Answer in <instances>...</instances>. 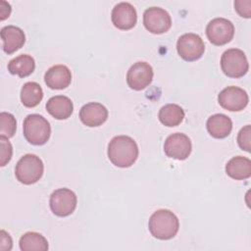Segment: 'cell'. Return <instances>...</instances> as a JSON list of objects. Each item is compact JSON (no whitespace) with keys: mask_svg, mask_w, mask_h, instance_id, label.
I'll return each instance as SVG.
<instances>
[{"mask_svg":"<svg viewBox=\"0 0 251 251\" xmlns=\"http://www.w3.org/2000/svg\"><path fill=\"white\" fill-rule=\"evenodd\" d=\"M138 146L133 138L127 135H118L108 144V158L119 168L132 166L138 157Z\"/></svg>","mask_w":251,"mask_h":251,"instance_id":"obj_1","label":"cell"},{"mask_svg":"<svg viewBox=\"0 0 251 251\" xmlns=\"http://www.w3.org/2000/svg\"><path fill=\"white\" fill-rule=\"evenodd\" d=\"M148 228L155 238L168 240L176 235L179 228V222L172 211L160 209L151 215L148 222Z\"/></svg>","mask_w":251,"mask_h":251,"instance_id":"obj_2","label":"cell"},{"mask_svg":"<svg viewBox=\"0 0 251 251\" xmlns=\"http://www.w3.org/2000/svg\"><path fill=\"white\" fill-rule=\"evenodd\" d=\"M23 128L25 138L32 145H43L50 138V124L41 115H28L24 121Z\"/></svg>","mask_w":251,"mask_h":251,"instance_id":"obj_3","label":"cell"},{"mask_svg":"<svg viewBox=\"0 0 251 251\" xmlns=\"http://www.w3.org/2000/svg\"><path fill=\"white\" fill-rule=\"evenodd\" d=\"M44 172L42 160L34 154L24 155L15 168L16 178L24 184L29 185L37 182Z\"/></svg>","mask_w":251,"mask_h":251,"instance_id":"obj_4","label":"cell"},{"mask_svg":"<svg viewBox=\"0 0 251 251\" xmlns=\"http://www.w3.org/2000/svg\"><path fill=\"white\" fill-rule=\"evenodd\" d=\"M221 68L228 77L238 78L245 75L249 70V64L245 53L238 48L226 50L221 57Z\"/></svg>","mask_w":251,"mask_h":251,"instance_id":"obj_5","label":"cell"},{"mask_svg":"<svg viewBox=\"0 0 251 251\" xmlns=\"http://www.w3.org/2000/svg\"><path fill=\"white\" fill-rule=\"evenodd\" d=\"M76 195L69 188H59L52 192L49 205L52 213L57 217H68L76 208Z\"/></svg>","mask_w":251,"mask_h":251,"instance_id":"obj_6","label":"cell"},{"mask_svg":"<svg viewBox=\"0 0 251 251\" xmlns=\"http://www.w3.org/2000/svg\"><path fill=\"white\" fill-rule=\"evenodd\" d=\"M176 51L184 61L192 62L203 56L205 52V44L198 34L188 32L178 37Z\"/></svg>","mask_w":251,"mask_h":251,"instance_id":"obj_7","label":"cell"},{"mask_svg":"<svg viewBox=\"0 0 251 251\" xmlns=\"http://www.w3.org/2000/svg\"><path fill=\"white\" fill-rule=\"evenodd\" d=\"M206 35L212 44L225 45L233 38L234 25L227 19L215 18L207 25Z\"/></svg>","mask_w":251,"mask_h":251,"instance_id":"obj_8","label":"cell"},{"mask_svg":"<svg viewBox=\"0 0 251 251\" xmlns=\"http://www.w3.org/2000/svg\"><path fill=\"white\" fill-rule=\"evenodd\" d=\"M143 25L151 33L162 34L171 28L172 19L166 10L159 7H150L143 14Z\"/></svg>","mask_w":251,"mask_h":251,"instance_id":"obj_9","label":"cell"},{"mask_svg":"<svg viewBox=\"0 0 251 251\" xmlns=\"http://www.w3.org/2000/svg\"><path fill=\"white\" fill-rule=\"evenodd\" d=\"M192 150L190 138L180 132H176L169 135L164 143L165 154L173 159L185 160L188 158Z\"/></svg>","mask_w":251,"mask_h":251,"instance_id":"obj_10","label":"cell"},{"mask_svg":"<svg viewBox=\"0 0 251 251\" xmlns=\"http://www.w3.org/2000/svg\"><path fill=\"white\" fill-rule=\"evenodd\" d=\"M219 104L230 112H239L243 110L248 102V94L245 90L237 86H227L218 95Z\"/></svg>","mask_w":251,"mask_h":251,"instance_id":"obj_11","label":"cell"},{"mask_svg":"<svg viewBox=\"0 0 251 251\" xmlns=\"http://www.w3.org/2000/svg\"><path fill=\"white\" fill-rule=\"evenodd\" d=\"M153 69L146 62L134 63L126 74L127 85L136 91L146 88L153 79Z\"/></svg>","mask_w":251,"mask_h":251,"instance_id":"obj_12","label":"cell"},{"mask_svg":"<svg viewBox=\"0 0 251 251\" xmlns=\"http://www.w3.org/2000/svg\"><path fill=\"white\" fill-rule=\"evenodd\" d=\"M111 20L117 28L122 30H128L136 25V10L128 2H120L113 8Z\"/></svg>","mask_w":251,"mask_h":251,"instance_id":"obj_13","label":"cell"},{"mask_svg":"<svg viewBox=\"0 0 251 251\" xmlns=\"http://www.w3.org/2000/svg\"><path fill=\"white\" fill-rule=\"evenodd\" d=\"M79 119L86 126H99L108 119V110L101 103L90 102L80 108Z\"/></svg>","mask_w":251,"mask_h":251,"instance_id":"obj_14","label":"cell"},{"mask_svg":"<svg viewBox=\"0 0 251 251\" xmlns=\"http://www.w3.org/2000/svg\"><path fill=\"white\" fill-rule=\"evenodd\" d=\"M44 81L51 89H64L71 84L72 73L65 65H55L45 73Z\"/></svg>","mask_w":251,"mask_h":251,"instance_id":"obj_15","label":"cell"},{"mask_svg":"<svg viewBox=\"0 0 251 251\" xmlns=\"http://www.w3.org/2000/svg\"><path fill=\"white\" fill-rule=\"evenodd\" d=\"M0 34L3 41L2 49L7 54H13L22 48L25 42V32L15 25H6L2 27Z\"/></svg>","mask_w":251,"mask_h":251,"instance_id":"obj_16","label":"cell"},{"mask_svg":"<svg viewBox=\"0 0 251 251\" xmlns=\"http://www.w3.org/2000/svg\"><path fill=\"white\" fill-rule=\"evenodd\" d=\"M47 112L57 120H66L71 117L74 111L72 100L65 95L51 97L46 103Z\"/></svg>","mask_w":251,"mask_h":251,"instance_id":"obj_17","label":"cell"},{"mask_svg":"<svg viewBox=\"0 0 251 251\" xmlns=\"http://www.w3.org/2000/svg\"><path fill=\"white\" fill-rule=\"evenodd\" d=\"M206 127L212 137L222 139L229 135L232 129V122L226 115L215 114L208 118Z\"/></svg>","mask_w":251,"mask_h":251,"instance_id":"obj_18","label":"cell"},{"mask_svg":"<svg viewBox=\"0 0 251 251\" xmlns=\"http://www.w3.org/2000/svg\"><path fill=\"white\" fill-rule=\"evenodd\" d=\"M226 175L235 179L242 180L251 176V161L243 156H236L231 158L226 165Z\"/></svg>","mask_w":251,"mask_h":251,"instance_id":"obj_19","label":"cell"},{"mask_svg":"<svg viewBox=\"0 0 251 251\" xmlns=\"http://www.w3.org/2000/svg\"><path fill=\"white\" fill-rule=\"evenodd\" d=\"M35 69L34 59L28 54H22L8 63V71L20 77L28 76Z\"/></svg>","mask_w":251,"mask_h":251,"instance_id":"obj_20","label":"cell"},{"mask_svg":"<svg viewBox=\"0 0 251 251\" xmlns=\"http://www.w3.org/2000/svg\"><path fill=\"white\" fill-rule=\"evenodd\" d=\"M158 118L161 124L166 126H176L183 121L184 111L177 104H167L160 109Z\"/></svg>","mask_w":251,"mask_h":251,"instance_id":"obj_21","label":"cell"},{"mask_svg":"<svg viewBox=\"0 0 251 251\" xmlns=\"http://www.w3.org/2000/svg\"><path fill=\"white\" fill-rule=\"evenodd\" d=\"M43 98V90L41 86L34 81L25 82L21 90V101L26 108L37 106Z\"/></svg>","mask_w":251,"mask_h":251,"instance_id":"obj_22","label":"cell"},{"mask_svg":"<svg viewBox=\"0 0 251 251\" xmlns=\"http://www.w3.org/2000/svg\"><path fill=\"white\" fill-rule=\"evenodd\" d=\"M20 249L22 251H46L48 250V241L40 233L28 231L20 238Z\"/></svg>","mask_w":251,"mask_h":251,"instance_id":"obj_23","label":"cell"},{"mask_svg":"<svg viewBox=\"0 0 251 251\" xmlns=\"http://www.w3.org/2000/svg\"><path fill=\"white\" fill-rule=\"evenodd\" d=\"M17 128L15 117L7 112L0 114V136L10 138L14 136Z\"/></svg>","mask_w":251,"mask_h":251,"instance_id":"obj_24","label":"cell"},{"mask_svg":"<svg viewBox=\"0 0 251 251\" xmlns=\"http://www.w3.org/2000/svg\"><path fill=\"white\" fill-rule=\"evenodd\" d=\"M238 146L247 152H250L251 148V126L250 125L242 127L237 134Z\"/></svg>","mask_w":251,"mask_h":251,"instance_id":"obj_25","label":"cell"},{"mask_svg":"<svg viewBox=\"0 0 251 251\" xmlns=\"http://www.w3.org/2000/svg\"><path fill=\"white\" fill-rule=\"evenodd\" d=\"M9 138L0 136V143H1V161L0 166L4 167L7 163L10 162L12 155H13V148L12 144L8 140Z\"/></svg>","mask_w":251,"mask_h":251,"instance_id":"obj_26","label":"cell"},{"mask_svg":"<svg viewBox=\"0 0 251 251\" xmlns=\"http://www.w3.org/2000/svg\"><path fill=\"white\" fill-rule=\"evenodd\" d=\"M251 1L250 0H236L234 1L235 11L244 18L249 19L251 17Z\"/></svg>","mask_w":251,"mask_h":251,"instance_id":"obj_27","label":"cell"},{"mask_svg":"<svg viewBox=\"0 0 251 251\" xmlns=\"http://www.w3.org/2000/svg\"><path fill=\"white\" fill-rule=\"evenodd\" d=\"M12 246H13V241L10 234L2 229L0 231V250L9 251L12 249Z\"/></svg>","mask_w":251,"mask_h":251,"instance_id":"obj_28","label":"cell"},{"mask_svg":"<svg viewBox=\"0 0 251 251\" xmlns=\"http://www.w3.org/2000/svg\"><path fill=\"white\" fill-rule=\"evenodd\" d=\"M11 14V6L6 1L1 0L0 1V19L1 21H4L6 18H8Z\"/></svg>","mask_w":251,"mask_h":251,"instance_id":"obj_29","label":"cell"}]
</instances>
